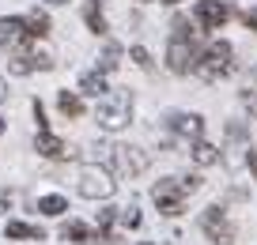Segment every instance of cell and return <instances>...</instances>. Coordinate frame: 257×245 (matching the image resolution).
Returning a JSON list of instances; mask_svg holds the SVG:
<instances>
[{
    "label": "cell",
    "mask_w": 257,
    "mask_h": 245,
    "mask_svg": "<svg viewBox=\"0 0 257 245\" xmlns=\"http://www.w3.org/2000/svg\"><path fill=\"white\" fill-rule=\"evenodd\" d=\"M197 61H201L197 34H193L189 19L178 16L174 19V38H170V46H167V68L174 72V76H189V72L197 68Z\"/></svg>",
    "instance_id": "6da1fadb"
},
{
    "label": "cell",
    "mask_w": 257,
    "mask_h": 245,
    "mask_svg": "<svg viewBox=\"0 0 257 245\" xmlns=\"http://www.w3.org/2000/svg\"><path fill=\"white\" fill-rule=\"evenodd\" d=\"M95 151L102 155V162L117 177H137L148 170V155L140 147H125V143H95Z\"/></svg>",
    "instance_id": "7a4b0ae2"
},
{
    "label": "cell",
    "mask_w": 257,
    "mask_h": 245,
    "mask_svg": "<svg viewBox=\"0 0 257 245\" xmlns=\"http://www.w3.org/2000/svg\"><path fill=\"white\" fill-rule=\"evenodd\" d=\"M193 72H197L201 79H208V83L231 76V72H234V49H231V42H212L208 49H201V61H197V68H193Z\"/></svg>",
    "instance_id": "3957f363"
},
{
    "label": "cell",
    "mask_w": 257,
    "mask_h": 245,
    "mask_svg": "<svg viewBox=\"0 0 257 245\" xmlns=\"http://www.w3.org/2000/svg\"><path fill=\"white\" fill-rule=\"evenodd\" d=\"M98 125L117 132L133 121V91H113V95H102L98 98V110H95Z\"/></svg>",
    "instance_id": "277c9868"
},
{
    "label": "cell",
    "mask_w": 257,
    "mask_h": 245,
    "mask_svg": "<svg viewBox=\"0 0 257 245\" xmlns=\"http://www.w3.org/2000/svg\"><path fill=\"white\" fill-rule=\"evenodd\" d=\"M185 196L189 192L182 189V177H163V181H155V189H152V200H155V207H159L163 215H182L185 211Z\"/></svg>",
    "instance_id": "5b68a950"
},
{
    "label": "cell",
    "mask_w": 257,
    "mask_h": 245,
    "mask_svg": "<svg viewBox=\"0 0 257 245\" xmlns=\"http://www.w3.org/2000/svg\"><path fill=\"white\" fill-rule=\"evenodd\" d=\"M76 189H80V196H87V200H106V196H113L117 185H113V177L106 174L102 166H83Z\"/></svg>",
    "instance_id": "8992f818"
},
{
    "label": "cell",
    "mask_w": 257,
    "mask_h": 245,
    "mask_svg": "<svg viewBox=\"0 0 257 245\" xmlns=\"http://www.w3.org/2000/svg\"><path fill=\"white\" fill-rule=\"evenodd\" d=\"M201 230L212 237L216 245H234V222L227 219V211L223 207H204V215H201Z\"/></svg>",
    "instance_id": "52a82bcc"
},
{
    "label": "cell",
    "mask_w": 257,
    "mask_h": 245,
    "mask_svg": "<svg viewBox=\"0 0 257 245\" xmlns=\"http://www.w3.org/2000/svg\"><path fill=\"white\" fill-rule=\"evenodd\" d=\"M227 19H231V8H227L223 0H197V23L204 31H219Z\"/></svg>",
    "instance_id": "ba28073f"
},
{
    "label": "cell",
    "mask_w": 257,
    "mask_h": 245,
    "mask_svg": "<svg viewBox=\"0 0 257 245\" xmlns=\"http://www.w3.org/2000/svg\"><path fill=\"white\" fill-rule=\"evenodd\" d=\"M167 128L174 136H185V140H201V136H204V117H201V113H170Z\"/></svg>",
    "instance_id": "9c48e42d"
},
{
    "label": "cell",
    "mask_w": 257,
    "mask_h": 245,
    "mask_svg": "<svg viewBox=\"0 0 257 245\" xmlns=\"http://www.w3.org/2000/svg\"><path fill=\"white\" fill-rule=\"evenodd\" d=\"M34 151H38V155H46V158H68V155H72V147H68L64 140H57L49 128H42V132H38V140H34Z\"/></svg>",
    "instance_id": "30bf717a"
},
{
    "label": "cell",
    "mask_w": 257,
    "mask_h": 245,
    "mask_svg": "<svg viewBox=\"0 0 257 245\" xmlns=\"http://www.w3.org/2000/svg\"><path fill=\"white\" fill-rule=\"evenodd\" d=\"M34 68H53V57H46V53H16V61H12V72L16 76H31Z\"/></svg>",
    "instance_id": "8fae6325"
},
{
    "label": "cell",
    "mask_w": 257,
    "mask_h": 245,
    "mask_svg": "<svg viewBox=\"0 0 257 245\" xmlns=\"http://www.w3.org/2000/svg\"><path fill=\"white\" fill-rule=\"evenodd\" d=\"M61 234H64V241H76V245H106L102 234H95L87 222H64Z\"/></svg>",
    "instance_id": "7c38bea8"
},
{
    "label": "cell",
    "mask_w": 257,
    "mask_h": 245,
    "mask_svg": "<svg viewBox=\"0 0 257 245\" xmlns=\"http://www.w3.org/2000/svg\"><path fill=\"white\" fill-rule=\"evenodd\" d=\"M83 23H87V31L98 34V38L110 31V27H106V16H102V0H87V4H83Z\"/></svg>",
    "instance_id": "4fadbf2b"
},
{
    "label": "cell",
    "mask_w": 257,
    "mask_h": 245,
    "mask_svg": "<svg viewBox=\"0 0 257 245\" xmlns=\"http://www.w3.org/2000/svg\"><path fill=\"white\" fill-rule=\"evenodd\" d=\"M46 34H49L46 12H31V16L23 19V46H27V42H34V38H46Z\"/></svg>",
    "instance_id": "5bb4252c"
},
{
    "label": "cell",
    "mask_w": 257,
    "mask_h": 245,
    "mask_svg": "<svg viewBox=\"0 0 257 245\" xmlns=\"http://www.w3.org/2000/svg\"><path fill=\"white\" fill-rule=\"evenodd\" d=\"M16 38H23V19L19 16H4L0 19V49L12 46Z\"/></svg>",
    "instance_id": "9a60e30c"
},
{
    "label": "cell",
    "mask_w": 257,
    "mask_h": 245,
    "mask_svg": "<svg viewBox=\"0 0 257 245\" xmlns=\"http://www.w3.org/2000/svg\"><path fill=\"white\" fill-rule=\"evenodd\" d=\"M193 162L197 166H212V162H219V151L204 140H193Z\"/></svg>",
    "instance_id": "2e32d148"
},
{
    "label": "cell",
    "mask_w": 257,
    "mask_h": 245,
    "mask_svg": "<svg viewBox=\"0 0 257 245\" xmlns=\"http://www.w3.org/2000/svg\"><path fill=\"white\" fill-rule=\"evenodd\" d=\"M57 110H61L64 117H83V102L72 91H61V95H57Z\"/></svg>",
    "instance_id": "e0dca14e"
},
{
    "label": "cell",
    "mask_w": 257,
    "mask_h": 245,
    "mask_svg": "<svg viewBox=\"0 0 257 245\" xmlns=\"http://www.w3.org/2000/svg\"><path fill=\"white\" fill-rule=\"evenodd\" d=\"M80 87L83 95H106V72H87V76H80Z\"/></svg>",
    "instance_id": "ac0fdd59"
},
{
    "label": "cell",
    "mask_w": 257,
    "mask_h": 245,
    "mask_svg": "<svg viewBox=\"0 0 257 245\" xmlns=\"http://www.w3.org/2000/svg\"><path fill=\"white\" fill-rule=\"evenodd\" d=\"M38 211L49 215V219H57V215L68 211V200H64V196H42V200H38Z\"/></svg>",
    "instance_id": "d6986e66"
},
{
    "label": "cell",
    "mask_w": 257,
    "mask_h": 245,
    "mask_svg": "<svg viewBox=\"0 0 257 245\" xmlns=\"http://www.w3.org/2000/svg\"><path fill=\"white\" fill-rule=\"evenodd\" d=\"M117 61H121V46H117V42H106L102 57H98V72H113Z\"/></svg>",
    "instance_id": "ffe728a7"
},
{
    "label": "cell",
    "mask_w": 257,
    "mask_h": 245,
    "mask_svg": "<svg viewBox=\"0 0 257 245\" xmlns=\"http://www.w3.org/2000/svg\"><path fill=\"white\" fill-rule=\"evenodd\" d=\"M8 237H12V241H19V237H38V241H42V237H46V234H42V230L38 226H31V222H8Z\"/></svg>",
    "instance_id": "44dd1931"
},
{
    "label": "cell",
    "mask_w": 257,
    "mask_h": 245,
    "mask_svg": "<svg viewBox=\"0 0 257 245\" xmlns=\"http://www.w3.org/2000/svg\"><path fill=\"white\" fill-rule=\"evenodd\" d=\"M128 57H133V61H137L140 68H152V53H148L144 46H133V49H128Z\"/></svg>",
    "instance_id": "7402d4cb"
},
{
    "label": "cell",
    "mask_w": 257,
    "mask_h": 245,
    "mask_svg": "<svg viewBox=\"0 0 257 245\" xmlns=\"http://www.w3.org/2000/svg\"><path fill=\"white\" fill-rule=\"evenodd\" d=\"M121 222H125V226H140V211H137V207H125Z\"/></svg>",
    "instance_id": "603a6c76"
},
{
    "label": "cell",
    "mask_w": 257,
    "mask_h": 245,
    "mask_svg": "<svg viewBox=\"0 0 257 245\" xmlns=\"http://www.w3.org/2000/svg\"><path fill=\"white\" fill-rule=\"evenodd\" d=\"M242 106H246V110L257 117V95H253V91H242Z\"/></svg>",
    "instance_id": "cb8c5ba5"
},
{
    "label": "cell",
    "mask_w": 257,
    "mask_h": 245,
    "mask_svg": "<svg viewBox=\"0 0 257 245\" xmlns=\"http://www.w3.org/2000/svg\"><path fill=\"white\" fill-rule=\"evenodd\" d=\"M246 166H249V174L257 177V151H249V147H246Z\"/></svg>",
    "instance_id": "d4e9b609"
},
{
    "label": "cell",
    "mask_w": 257,
    "mask_h": 245,
    "mask_svg": "<svg viewBox=\"0 0 257 245\" xmlns=\"http://www.w3.org/2000/svg\"><path fill=\"white\" fill-rule=\"evenodd\" d=\"M242 23H246L249 31H257V12H242Z\"/></svg>",
    "instance_id": "484cf974"
},
{
    "label": "cell",
    "mask_w": 257,
    "mask_h": 245,
    "mask_svg": "<svg viewBox=\"0 0 257 245\" xmlns=\"http://www.w3.org/2000/svg\"><path fill=\"white\" fill-rule=\"evenodd\" d=\"M34 117H38V125L46 128V110H42V102H34Z\"/></svg>",
    "instance_id": "4316f807"
},
{
    "label": "cell",
    "mask_w": 257,
    "mask_h": 245,
    "mask_svg": "<svg viewBox=\"0 0 257 245\" xmlns=\"http://www.w3.org/2000/svg\"><path fill=\"white\" fill-rule=\"evenodd\" d=\"M4 98H8V91H4V79H0V102H4Z\"/></svg>",
    "instance_id": "83f0119b"
},
{
    "label": "cell",
    "mask_w": 257,
    "mask_h": 245,
    "mask_svg": "<svg viewBox=\"0 0 257 245\" xmlns=\"http://www.w3.org/2000/svg\"><path fill=\"white\" fill-rule=\"evenodd\" d=\"M4 128H8V125H4V117H0V136H4Z\"/></svg>",
    "instance_id": "f1b7e54d"
},
{
    "label": "cell",
    "mask_w": 257,
    "mask_h": 245,
    "mask_svg": "<svg viewBox=\"0 0 257 245\" xmlns=\"http://www.w3.org/2000/svg\"><path fill=\"white\" fill-rule=\"evenodd\" d=\"M46 4H64V0H46Z\"/></svg>",
    "instance_id": "f546056e"
}]
</instances>
